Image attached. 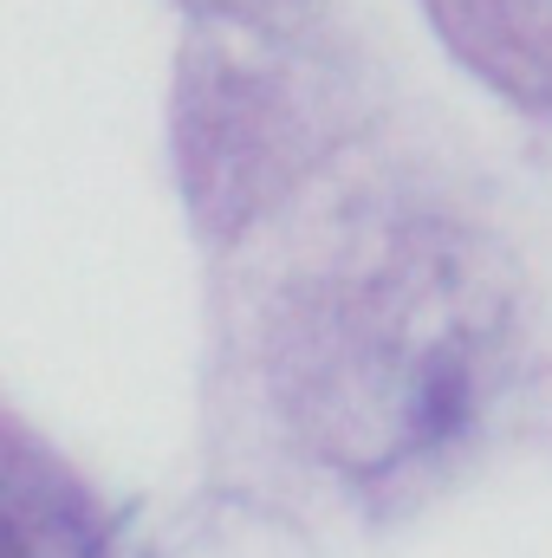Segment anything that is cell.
<instances>
[{
    "instance_id": "7a4b0ae2",
    "label": "cell",
    "mask_w": 552,
    "mask_h": 558,
    "mask_svg": "<svg viewBox=\"0 0 552 558\" xmlns=\"http://www.w3.org/2000/svg\"><path fill=\"white\" fill-rule=\"evenodd\" d=\"M448 59L507 111L552 124V0H416Z\"/></svg>"
},
{
    "instance_id": "6da1fadb",
    "label": "cell",
    "mask_w": 552,
    "mask_h": 558,
    "mask_svg": "<svg viewBox=\"0 0 552 558\" xmlns=\"http://www.w3.org/2000/svg\"><path fill=\"white\" fill-rule=\"evenodd\" d=\"M0 558H111L98 487L0 403Z\"/></svg>"
},
{
    "instance_id": "3957f363",
    "label": "cell",
    "mask_w": 552,
    "mask_h": 558,
    "mask_svg": "<svg viewBox=\"0 0 552 558\" xmlns=\"http://www.w3.org/2000/svg\"><path fill=\"white\" fill-rule=\"evenodd\" d=\"M176 13H189L208 33L228 39H254V46H286L305 20H319L325 0H169Z\"/></svg>"
}]
</instances>
